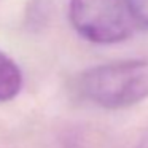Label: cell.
<instances>
[{"label": "cell", "instance_id": "5", "mask_svg": "<svg viewBox=\"0 0 148 148\" xmlns=\"http://www.w3.org/2000/svg\"><path fill=\"white\" fill-rule=\"evenodd\" d=\"M138 148H148V145H142V147H138Z\"/></svg>", "mask_w": 148, "mask_h": 148}, {"label": "cell", "instance_id": "2", "mask_svg": "<svg viewBox=\"0 0 148 148\" xmlns=\"http://www.w3.org/2000/svg\"><path fill=\"white\" fill-rule=\"evenodd\" d=\"M69 18L84 40L97 45L123 42L137 26L129 0H70Z\"/></svg>", "mask_w": 148, "mask_h": 148}, {"label": "cell", "instance_id": "3", "mask_svg": "<svg viewBox=\"0 0 148 148\" xmlns=\"http://www.w3.org/2000/svg\"><path fill=\"white\" fill-rule=\"evenodd\" d=\"M23 86V75L11 58L0 51V102L11 100Z\"/></svg>", "mask_w": 148, "mask_h": 148}, {"label": "cell", "instance_id": "1", "mask_svg": "<svg viewBox=\"0 0 148 148\" xmlns=\"http://www.w3.org/2000/svg\"><path fill=\"white\" fill-rule=\"evenodd\" d=\"M80 92L103 108H124L148 97V58L97 65L80 77Z\"/></svg>", "mask_w": 148, "mask_h": 148}, {"label": "cell", "instance_id": "4", "mask_svg": "<svg viewBox=\"0 0 148 148\" xmlns=\"http://www.w3.org/2000/svg\"><path fill=\"white\" fill-rule=\"evenodd\" d=\"M137 26L148 27V0H129Z\"/></svg>", "mask_w": 148, "mask_h": 148}]
</instances>
